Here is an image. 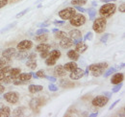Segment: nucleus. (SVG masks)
Returning <instances> with one entry per match:
<instances>
[{
	"label": "nucleus",
	"instance_id": "nucleus-58",
	"mask_svg": "<svg viewBox=\"0 0 125 117\" xmlns=\"http://www.w3.org/2000/svg\"><path fill=\"white\" fill-rule=\"evenodd\" d=\"M5 75H6V74H4V73H2V72H0V81H1V82H2V80L4 79Z\"/></svg>",
	"mask_w": 125,
	"mask_h": 117
},
{
	"label": "nucleus",
	"instance_id": "nucleus-8",
	"mask_svg": "<svg viewBox=\"0 0 125 117\" xmlns=\"http://www.w3.org/2000/svg\"><path fill=\"white\" fill-rule=\"evenodd\" d=\"M32 46H33V42L31 40H28V39H25V40H22L20 42H18L16 45V48L20 51H27L29 49H31Z\"/></svg>",
	"mask_w": 125,
	"mask_h": 117
},
{
	"label": "nucleus",
	"instance_id": "nucleus-19",
	"mask_svg": "<svg viewBox=\"0 0 125 117\" xmlns=\"http://www.w3.org/2000/svg\"><path fill=\"white\" fill-rule=\"evenodd\" d=\"M50 49H51V45L48 43H45V42H42V43L36 46V51H38V52L47 51V50H50Z\"/></svg>",
	"mask_w": 125,
	"mask_h": 117
},
{
	"label": "nucleus",
	"instance_id": "nucleus-48",
	"mask_svg": "<svg viewBox=\"0 0 125 117\" xmlns=\"http://www.w3.org/2000/svg\"><path fill=\"white\" fill-rule=\"evenodd\" d=\"M37 58V54L36 53H30V54H28V57H27V59H36Z\"/></svg>",
	"mask_w": 125,
	"mask_h": 117
},
{
	"label": "nucleus",
	"instance_id": "nucleus-54",
	"mask_svg": "<svg viewBox=\"0 0 125 117\" xmlns=\"http://www.w3.org/2000/svg\"><path fill=\"white\" fill-rule=\"evenodd\" d=\"M45 78H46L47 80H49L50 82H52V83H55V82H56V80H57V79H56V77H51V76H46Z\"/></svg>",
	"mask_w": 125,
	"mask_h": 117
},
{
	"label": "nucleus",
	"instance_id": "nucleus-45",
	"mask_svg": "<svg viewBox=\"0 0 125 117\" xmlns=\"http://www.w3.org/2000/svg\"><path fill=\"white\" fill-rule=\"evenodd\" d=\"M48 89H49L50 91H52V92H55V91L58 90V87L55 86V85H53V84H50V85L48 86Z\"/></svg>",
	"mask_w": 125,
	"mask_h": 117
},
{
	"label": "nucleus",
	"instance_id": "nucleus-22",
	"mask_svg": "<svg viewBox=\"0 0 125 117\" xmlns=\"http://www.w3.org/2000/svg\"><path fill=\"white\" fill-rule=\"evenodd\" d=\"M31 73H19L18 77H17V79H19L21 81H27V82H29L31 80Z\"/></svg>",
	"mask_w": 125,
	"mask_h": 117
},
{
	"label": "nucleus",
	"instance_id": "nucleus-6",
	"mask_svg": "<svg viewBox=\"0 0 125 117\" xmlns=\"http://www.w3.org/2000/svg\"><path fill=\"white\" fill-rule=\"evenodd\" d=\"M6 101L10 104H16L18 102V99H19V96L18 94L15 92V91H11V92H7L5 93L4 97H3Z\"/></svg>",
	"mask_w": 125,
	"mask_h": 117
},
{
	"label": "nucleus",
	"instance_id": "nucleus-21",
	"mask_svg": "<svg viewBox=\"0 0 125 117\" xmlns=\"http://www.w3.org/2000/svg\"><path fill=\"white\" fill-rule=\"evenodd\" d=\"M43 89L42 86H39V85H30L28 90L30 91V93H37V92H40Z\"/></svg>",
	"mask_w": 125,
	"mask_h": 117
},
{
	"label": "nucleus",
	"instance_id": "nucleus-23",
	"mask_svg": "<svg viewBox=\"0 0 125 117\" xmlns=\"http://www.w3.org/2000/svg\"><path fill=\"white\" fill-rule=\"evenodd\" d=\"M20 73V68H12L9 72V75L11 76V78L14 80V79H16L18 77V75Z\"/></svg>",
	"mask_w": 125,
	"mask_h": 117
},
{
	"label": "nucleus",
	"instance_id": "nucleus-32",
	"mask_svg": "<svg viewBox=\"0 0 125 117\" xmlns=\"http://www.w3.org/2000/svg\"><path fill=\"white\" fill-rule=\"evenodd\" d=\"M14 116H22L23 115V108L22 107H17L13 112Z\"/></svg>",
	"mask_w": 125,
	"mask_h": 117
},
{
	"label": "nucleus",
	"instance_id": "nucleus-25",
	"mask_svg": "<svg viewBox=\"0 0 125 117\" xmlns=\"http://www.w3.org/2000/svg\"><path fill=\"white\" fill-rule=\"evenodd\" d=\"M54 37L56 38V39H64V38H66L67 37V34L65 33V32H63V31H58V32H56V33H54Z\"/></svg>",
	"mask_w": 125,
	"mask_h": 117
},
{
	"label": "nucleus",
	"instance_id": "nucleus-50",
	"mask_svg": "<svg viewBox=\"0 0 125 117\" xmlns=\"http://www.w3.org/2000/svg\"><path fill=\"white\" fill-rule=\"evenodd\" d=\"M74 9H76V10H78L79 12L82 14V13H85L86 12V9H84L83 7H80V6H74Z\"/></svg>",
	"mask_w": 125,
	"mask_h": 117
},
{
	"label": "nucleus",
	"instance_id": "nucleus-39",
	"mask_svg": "<svg viewBox=\"0 0 125 117\" xmlns=\"http://www.w3.org/2000/svg\"><path fill=\"white\" fill-rule=\"evenodd\" d=\"M49 31L46 29V28H41V29L37 30L36 31V35L39 36V35H42V34H48Z\"/></svg>",
	"mask_w": 125,
	"mask_h": 117
},
{
	"label": "nucleus",
	"instance_id": "nucleus-38",
	"mask_svg": "<svg viewBox=\"0 0 125 117\" xmlns=\"http://www.w3.org/2000/svg\"><path fill=\"white\" fill-rule=\"evenodd\" d=\"M93 37H94V34L92 32H89L86 34V36L84 37L83 39V41H86V40H92L93 39Z\"/></svg>",
	"mask_w": 125,
	"mask_h": 117
},
{
	"label": "nucleus",
	"instance_id": "nucleus-12",
	"mask_svg": "<svg viewBox=\"0 0 125 117\" xmlns=\"http://www.w3.org/2000/svg\"><path fill=\"white\" fill-rule=\"evenodd\" d=\"M72 45H73V40H72V39H70L68 37L62 39H61V41H60V46L62 47V49H68Z\"/></svg>",
	"mask_w": 125,
	"mask_h": 117
},
{
	"label": "nucleus",
	"instance_id": "nucleus-51",
	"mask_svg": "<svg viewBox=\"0 0 125 117\" xmlns=\"http://www.w3.org/2000/svg\"><path fill=\"white\" fill-rule=\"evenodd\" d=\"M118 11H119L120 13H124L125 12V4L124 3H122V4L118 7Z\"/></svg>",
	"mask_w": 125,
	"mask_h": 117
},
{
	"label": "nucleus",
	"instance_id": "nucleus-18",
	"mask_svg": "<svg viewBox=\"0 0 125 117\" xmlns=\"http://www.w3.org/2000/svg\"><path fill=\"white\" fill-rule=\"evenodd\" d=\"M67 57L70 58L71 60L76 61L79 58V57H80V54H79L75 49H71V50H69V51L67 52Z\"/></svg>",
	"mask_w": 125,
	"mask_h": 117
},
{
	"label": "nucleus",
	"instance_id": "nucleus-9",
	"mask_svg": "<svg viewBox=\"0 0 125 117\" xmlns=\"http://www.w3.org/2000/svg\"><path fill=\"white\" fill-rule=\"evenodd\" d=\"M16 53V48H7L2 52V57L5 58L7 60H11L13 58H15Z\"/></svg>",
	"mask_w": 125,
	"mask_h": 117
},
{
	"label": "nucleus",
	"instance_id": "nucleus-44",
	"mask_svg": "<svg viewBox=\"0 0 125 117\" xmlns=\"http://www.w3.org/2000/svg\"><path fill=\"white\" fill-rule=\"evenodd\" d=\"M37 76L39 77V78H45L46 77V75H45V73H44V71L42 70V69H41V70H39V71H37Z\"/></svg>",
	"mask_w": 125,
	"mask_h": 117
},
{
	"label": "nucleus",
	"instance_id": "nucleus-40",
	"mask_svg": "<svg viewBox=\"0 0 125 117\" xmlns=\"http://www.w3.org/2000/svg\"><path fill=\"white\" fill-rule=\"evenodd\" d=\"M122 87V83H120V84H117V85H115V87L112 89V93H116V92H118L119 90H120V88Z\"/></svg>",
	"mask_w": 125,
	"mask_h": 117
},
{
	"label": "nucleus",
	"instance_id": "nucleus-46",
	"mask_svg": "<svg viewBox=\"0 0 125 117\" xmlns=\"http://www.w3.org/2000/svg\"><path fill=\"white\" fill-rule=\"evenodd\" d=\"M49 53H50V52H49V50L41 52V58H44V59H45V58H46L47 57L49 56Z\"/></svg>",
	"mask_w": 125,
	"mask_h": 117
},
{
	"label": "nucleus",
	"instance_id": "nucleus-30",
	"mask_svg": "<svg viewBox=\"0 0 125 117\" xmlns=\"http://www.w3.org/2000/svg\"><path fill=\"white\" fill-rule=\"evenodd\" d=\"M56 61H57V59L53 58L52 57H50V56H48V57L45 58V63H46V65H48V66L55 65V64H56Z\"/></svg>",
	"mask_w": 125,
	"mask_h": 117
},
{
	"label": "nucleus",
	"instance_id": "nucleus-64",
	"mask_svg": "<svg viewBox=\"0 0 125 117\" xmlns=\"http://www.w3.org/2000/svg\"><path fill=\"white\" fill-rule=\"evenodd\" d=\"M58 31H59V29H57V28H54V29L52 30L53 33H56V32H58Z\"/></svg>",
	"mask_w": 125,
	"mask_h": 117
},
{
	"label": "nucleus",
	"instance_id": "nucleus-36",
	"mask_svg": "<svg viewBox=\"0 0 125 117\" xmlns=\"http://www.w3.org/2000/svg\"><path fill=\"white\" fill-rule=\"evenodd\" d=\"M88 12H89V15H90V19H91V20H94V17H95V15H96L95 10H94V8H90V9L88 10Z\"/></svg>",
	"mask_w": 125,
	"mask_h": 117
},
{
	"label": "nucleus",
	"instance_id": "nucleus-16",
	"mask_svg": "<svg viewBox=\"0 0 125 117\" xmlns=\"http://www.w3.org/2000/svg\"><path fill=\"white\" fill-rule=\"evenodd\" d=\"M70 39H82V34H81V32L77 29H74V30H71L69 33H68V35H67Z\"/></svg>",
	"mask_w": 125,
	"mask_h": 117
},
{
	"label": "nucleus",
	"instance_id": "nucleus-11",
	"mask_svg": "<svg viewBox=\"0 0 125 117\" xmlns=\"http://www.w3.org/2000/svg\"><path fill=\"white\" fill-rule=\"evenodd\" d=\"M108 67V63L105 61L102 62H98V63H94V64H91L88 66L89 70L91 71H94V70H98V69H105Z\"/></svg>",
	"mask_w": 125,
	"mask_h": 117
},
{
	"label": "nucleus",
	"instance_id": "nucleus-55",
	"mask_svg": "<svg viewBox=\"0 0 125 117\" xmlns=\"http://www.w3.org/2000/svg\"><path fill=\"white\" fill-rule=\"evenodd\" d=\"M120 102V99H118V100H116V101H115V102L114 103V104H113V105H112V106H111V107H109V109L110 110H111V109H113V108H114V107H115V105H116V104H118V103Z\"/></svg>",
	"mask_w": 125,
	"mask_h": 117
},
{
	"label": "nucleus",
	"instance_id": "nucleus-56",
	"mask_svg": "<svg viewBox=\"0 0 125 117\" xmlns=\"http://www.w3.org/2000/svg\"><path fill=\"white\" fill-rule=\"evenodd\" d=\"M103 95L106 96V97H108L109 99L112 97V93H111V92H103Z\"/></svg>",
	"mask_w": 125,
	"mask_h": 117
},
{
	"label": "nucleus",
	"instance_id": "nucleus-31",
	"mask_svg": "<svg viewBox=\"0 0 125 117\" xmlns=\"http://www.w3.org/2000/svg\"><path fill=\"white\" fill-rule=\"evenodd\" d=\"M88 0H71V5L73 6H81V5H85L87 3Z\"/></svg>",
	"mask_w": 125,
	"mask_h": 117
},
{
	"label": "nucleus",
	"instance_id": "nucleus-53",
	"mask_svg": "<svg viewBox=\"0 0 125 117\" xmlns=\"http://www.w3.org/2000/svg\"><path fill=\"white\" fill-rule=\"evenodd\" d=\"M49 22H42V23H41V24H39V27H41V28H46L47 26H49Z\"/></svg>",
	"mask_w": 125,
	"mask_h": 117
},
{
	"label": "nucleus",
	"instance_id": "nucleus-49",
	"mask_svg": "<svg viewBox=\"0 0 125 117\" xmlns=\"http://www.w3.org/2000/svg\"><path fill=\"white\" fill-rule=\"evenodd\" d=\"M6 63H7V59L2 57V58H0V68H1V67H3Z\"/></svg>",
	"mask_w": 125,
	"mask_h": 117
},
{
	"label": "nucleus",
	"instance_id": "nucleus-47",
	"mask_svg": "<svg viewBox=\"0 0 125 117\" xmlns=\"http://www.w3.org/2000/svg\"><path fill=\"white\" fill-rule=\"evenodd\" d=\"M53 23L56 26H62V25H64V21H62V20H54Z\"/></svg>",
	"mask_w": 125,
	"mask_h": 117
},
{
	"label": "nucleus",
	"instance_id": "nucleus-63",
	"mask_svg": "<svg viewBox=\"0 0 125 117\" xmlns=\"http://www.w3.org/2000/svg\"><path fill=\"white\" fill-rule=\"evenodd\" d=\"M92 4H93V7H96V6H97V3H96L95 1H94Z\"/></svg>",
	"mask_w": 125,
	"mask_h": 117
},
{
	"label": "nucleus",
	"instance_id": "nucleus-28",
	"mask_svg": "<svg viewBox=\"0 0 125 117\" xmlns=\"http://www.w3.org/2000/svg\"><path fill=\"white\" fill-rule=\"evenodd\" d=\"M16 23H17L16 21L13 22V23H10L9 25H7L6 27H4L3 29L0 30V34H3V33H5V32H8V31H9L10 29H13V28H14V27H15V26L16 25Z\"/></svg>",
	"mask_w": 125,
	"mask_h": 117
},
{
	"label": "nucleus",
	"instance_id": "nucleus-35",
	"mask_svg": "<svg viewBox=\"0 0 125 117\" xmlns=\"http://www.w3.org/2000/svg\"><path fill=\"white\" fill-rule=\"evenodd\" d=\"M110 37H111V34H109V33H106L105 35H103V36L100 38V41H101L102 43H106V42L108 41V39H109Z\"/></svg>",
	"mask_w": 125,
	"mask_h": 117
},
{
	"label": "nucleus",
	"instance_id": "nucleus-4",
	"mask_svg": "<svg viewBox=\"0 0 125 117\" xmlns=\"http://www.w3.org/2000/svg\"><path fill=\"white\" fill-rule=\"evenodd\" d=\"M75 14H76L75 9L69 7V8H65V9H63L62 11H60L58 15H59V16H60L62 19H63V20H69Z\"/></svg>",
	"mask_w": 125,
	"mask_h": 117
},
{
	"label": "nucleus",
	"instance_id": "nucleus-1",
	"mask_svg": "<svg viewBox=\"0 0 125 117\" xmlns=\"http://www.w3.org/2000/svg\"><path fill=\"white\" fill-rule=\"evenodd\" d=\"M116 11V6L112 3V2H109V3H105L103 6L100 7L99 9V14L102 17H110L114 15Z\"/></svg>",
	"mask_w": 125,
	"mask_h": 117
},
{
	"label": "nucleus",
	"instance_id": "nucleus-59",
	"mask_svg": "<svg viewBox=\"0 0 125 117\" xmlns=\"http://www.w3.org/2000/svg\"><path fill=\"white\" fill-rule=\"evenodd\" d=\"M98 115V112H94V113H92V114H89V116L90 117H95Z\"/></svg>",
	"mask_w": 125,
	"mask_h": 117
},
{
	"label": "nucleus",
	"instance_id": "nucleus-42",
	"mask_svg": "<svg viewBox=\"0 0 125 117\" xmlns=\"http://www.w3.org/2000/svg\"><path fill=\"white\" fill-rule=\"evenodd\" d=\"M60 86H61L62 88H67V87H70L69 82H68V81H66V80H62V81L60 82Z\"/></svg>",
	"mask_w": 125,
	"mask_h": 117
},
{
	"label": "nucleus",
	"instance_id": "nucleus-14",
	"mask_svg": "<svg viewBox=\"0 0 125 117\" xmlns=\"http://www.w3.org/2000/svg\"><path fill=\"white\" fill-rule=\"evenodd\" d=\"M78 67V64L75 62V61H69V62H66L64 65H63V68L66 72H71L72 70H74L75 68Z\"/></svg>",
	"mask_w": 125,
	"mask_h": 117
},
{
	"label": "nucleus",
	"instance_id": "nucleus-43",
	"mask_svg": "<svg viewBox=\"0 0 125 117\" xmlns=\"http://www.w3.org/2000/svg\"><path fill=\"white\" fill-rule=\"evenodd\" d=\"M29 11H30V9H29V8H28V9H25V10H23L22 12H20V13H18V14H17V15H16V18H19V17H21V16H23V15H25L26 13H28Z\"/></svg>",
	"mask_w": 125,
	"mask_h": 117
},
{
	"label": "nucleus",
	"instance_id": "nucleus-2",
	"mask_svg": "<svg viewBox=\"0 0 125 117\" xmlns=\"http://www.w3.org/2000/svg\"><path fill=\"white\" fill-rule=\"evenodd\" d=\"M106 25H107L106 18L101 16V17H98L94 20V24H93V29L95 33L100 34V33L104 32V30L106 28Z\"/></svg>",
	"mask_w": 125,
	"mask_h": 117
},
{
	"label": "nucleus",
	"instance_id": "nucleus-13",
	"mask_svg": "<svg viewBox=\"0 0 125 117\" xmlns=\"http://www.w3.org/2000/svg\"><path fill=\"white\" fill-rule=\"evenodd\" d=\"M88 49V45L85 43V41H79L78 43L75 44V50L78 52L79 54L81 53H84L86 50Z\"/></svg>",
	"mask_w": 125,
	"mask_h": 117
},
{
	"label": "nucleus",
	"instance_id": "nucleus-15",
	"mask_svg": "<svg viewBox=\"0 0 125 117\" xmlns=\"http://www.w3.org/2000/svg\"><path fill=\"white\" fill-rule=\"evenodd\" d=\"M65 70H64V68H63V65H61V64H59V65H56V67H55V69H54V75L56 76V77H62L63 76L64 74H65Z\"/></svg>",
	"mask_w": 125,
	"mask_h": 117
},
{
	"label": "nucleus",
	"instance_id": "nucleus-26",
	"mask_svg": "<svg viewBox=\"0 0 125 117\" xmlns=\"http://www.w3.org/2000/svg\"><path fill=\"white\" fill-rule=\"evenodd\" d=\"M49 56L52 57L53 58H55V59H58V58L61 57V52H60L59 50L55 49V50H52V51L49 53Z\"/></svg>",
	"mask_w": 125,
	"mask_h": 117
},
{
	"label": "nucleus",
	"instance_id": "nucleus-7",
	"mask_svg": "<svg viewBox=\"0 0 125 117\" xmlns=\"http://www.w3.org/2000/svg\"><path fill=\"white\" fill-rule=\"evenodd\" d=\"M83 76H85V72L82 68H75L74 70H72L70 74H69V78L71 80H74V81H77V80H80Z\"/></svg>",
	"mask_w": 125,
	"mask_h": 117
},
{
	"label": "nucleus",
	"instance_id": "nucleus-20",
	"mask_svg": "<svg viewBox=\"0 0 125 117\" xmlns=\"http://www.w3.org/2000/svg\"><path fill=\"white\" fill-rule=\"evenodd\" d=\"M27 57H28V53L25 51H20V50H19V52H16L15 55V58L18 60H24L27 58Z\"/></svg>",
	"mask_w": 125,
	"mask_h": 117
},
{
	"label": "nucleus",
	"instance_id": "nucleus-60",
	"mask_svg": "<svg viewBox=\"0 0 125 117\" xmlns=\"http://www.w3.org/2000/svg\"><path fill=\"white\" fill-rule=\"evenodd\" d=\"M31 75H32V77H33L34 79H40V78L37 76V74H36V73H33V72H31Z\"/></svg>",
	"mask_w": 125,
	"mask_h": 117
},
{
	"label": "nucleus",
	"instance_id": "nucleus-3",
	"mask_svg": "<svg viewBox=\"0 0 125 117\" xmlns=\"http://www.w3.org/2000/svg\"><path fill=\"white\" fill-rule=\"evenodd\" d=\"M69 20H70V24H71L72 26L80 27V26H82L83 24H85V22H86V17H85V15H82V14H75Z\"/></svg>",
	"mask_w": 125,
	"mask_h": 117
},
{
	"label": "nucleus",
	"instance_id": "nucleus-10",
	"mask_svg": "<svg viewBox=\"0 0 125 117\" xmlns=\"http://www.w3.org/2000/svg\"><path fill=\"white\" fill-rule=\"evenodd\" d=\"M124 80V74L123 73H114L112 79H111V83L113 85H117V84H120L122 83Z\"/></svg>",
	"mask_w": 125,
	"mask_h": 117
},
{
	"label": "nucleus",
	"instance_id": "nucleus-17",
	"mask_svg": "<svg viewBox=\"0 0 125 117\" xmlns=\"http://www.w3.org/2000/svg\"><path fill=\"white\" fill-rule=\"evenodd\" d=\"M10 113H11L10 107L0 105V117H9Z\"/></svg>",
	"mask_w": 125,
	"mask_h": 117
},
{
	"label": "nucleus",
	"instance_id": "nucleus-57",
	"mask_svg": "<svg viewBox=\"0 0 125 117\" xmlns=\"http://www.w3.org/2000/svg\"><path fill=\"white\" fill-rule=\"evenodd\" d=\"M4 91H5V88L2 85H0V94H2Z\"/></svg>",
	"mask_w": 125,
	"mask_h": 117
},
{
	"label": "nucleus",
	"instance_id": "nucleus-52",
	"mask_svg": "<svg viewBox=\"0 0 125 117\" xmlns=\"http://www.w3.org/2000/svg\"><path fill=\"white\" fill-rule=\"evenodd\" d=\"M7 3H8V0H0V9L5 7L7 5Z\"/></svg>",
	"mask_w": 125,
	"mask_h": 117
},
{
	"label": "nucleus",
	"instance_id": "nucleus-27",
	"mask_svg": "<svg viewBox=\"0 0 125 117\" xmlns=\"http://www.w3.org/2000/svg\"><path fill=\"white\" fill-rule=\"evenodd\" d=\"M34 39L39 42H43V41H46L48 38H47V34H42V35H39L38 37H35Z\"/></svg>",
	"mask_w": 125,
	"mask_h": 117
},
{
	"label": "nucleus",
	"instance_id": "nucleus-41",
	"mask_svg": "<svg viewBox=\"0 0 125 117\" xmlns=\"http://www.w3.org/2000/svg\"><path fill=\"white\" fill-rule=\"evenodd\" d=\"M104 70H105V69H98V70H94V71H93V76H94V77H99L100 75H102V74H103Z\"/></svg>",
	"mask_w": 125,
	"mask_h": 117
},
{
	"label": "nucleus",
	"instance_id": "nucleus-5",
	"mask_svg": "<svg viewBox=\"0 0 125 117\" xmlns=\"http://www.w3.org/2000/svg\"><path fill=\"white\" fill-rule=\"evenodd\" d=\"M108 102H109V98L108 97H106L104 95H100V96H96L95 98H94L92 103H93V106H94V107H102Z\"/></svg>",
	"mask_w": 125,
	"mask_h": 117
},
{
	"label": "nucleus",
	"instance_id": "nucleus-29",
	"mask_svg": "<svg viewBox=\"0 0 125 117\" xmlns=\"http://www.w3.org/2000/svg\"><path fill=\"white\" fill-rule=\"evenodd\" d=\"M26 65H27V67H29L31 69H36V67H37V61L35 59H28L26 61Z\"/></svg>",
	"mask_w": 125,
	"mask_h": 117
},
{
	"label": "nucleus",
	"instance_id": "nucleus-61",
	"mask_svg": "<svg viewBox=\"0 0 125 117\" xmlns=\"http://www.w3.org/2000/svg\"><path fill=\"white\" fill-rule=\"evenodd\" d=\"M102 2H104V3H109V2H114V1H115V0H101Z\"/></svg>",
	"mask_w": 125,
	"mask_h": 117
},
{
	"label": "nucleus",
	"instance_id": "nucleus-33",
	"mask_svg": "<svg viewBox=\"0 0 125 117\" xmlns=\"http://www.w3.org/2000/svg\"><path fill=\"white\" fill-rule=\"evenodd\" d=\"M12 68H13V67H12L11 65H6V64H5L3 67L0 68V72H2V73H4V74H7L10 72V70H11Z\"/></svg>",
	"mask_w": 125,
	"mask_h": 117
},
{
	"label": "nucleus",
	"instance_id": "nucleus-24",
	"mask_svg": "<svg viewBox=\"0 0 125 117\" xmlns=\"http://www.w3.org/2000/svg\"><path fill=\"white\" fill-rule=\"evenodd\" d=\"M40 106H41L40 97H39V98H33L31 100V102H30V107H31V108L35 109L36 107H40Z\"/></svg>",
	"mask_w": 125,
	"mask_h": 117
},
{
	"label": "nucleus",
	"instance_id": "nucleus-62",
	"mask_svg": "<svg viewBox=\"0 0 125 117\" xmlns=\"http://www.w3.org/2000/svg\"><path fill=\"white\" fill-rule=\"evenodd\" d=\"M89 71H90V70H89V68L87 67V69H86V71H84V72H85V76H88V75H89Z\"/></svg>",
	"mask_w": 125,
	"mask_h": 117
},
{
	"label": "nucleus",
	"instance_id": "nucleus-34",
	"mask_svg": "<svg viewBox=\"0 0 125 117\" xmlns=\"http://www.w3.org/2000/svg\"><path fill=\"white\" fill-rule=\"evenodd\" d=\"M13 85H15V86H21V85H25L26 83H27V81H21V80H19V79H14L13 81Z\"/></svg>",
	"mask_w": 125,
	"mask_h": 117
},
{
	"label": "nucleus",
	"instance_id": "nucleus-37",
	"mask_svg": "<svg viewBox=\"0 0 125 117\" xmlns=\"http://www.w3.org/2000/svg\"><path fill=\"white\" fill-rule=\"evenodd\" d=\"M115 71H116V68H115V67H111L108 71L105 72V74L103 75V77H104V78H107V77H109L110 75H112V74L115 73Z\"/></svg>",
	"mask_w": 125,
	"mask_h": 117
}]
</instances>
